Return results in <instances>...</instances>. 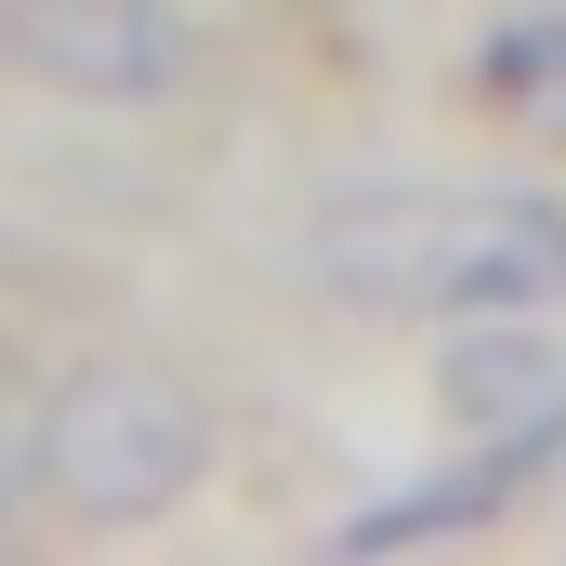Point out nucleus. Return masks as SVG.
Masks as SVG:
<instances>
[{
	"mask_svg": "<svg viewBox=\"0 0 566 566\" xmlns=\"http://www.w3.org/2000/svg\"><path fill=\"white\" fill-rule=\"evenodd\" d=\"M303 264L369 316H541L566 290V211L514 185H356L316 211Z\"/></svg>",
	"mask_w": 566,
	"mask_h": 566,
	"instance_id": "nucleus-1",
	"label": "nucleus"
},
{
	"mask_svg": "<svg viewBox=\"0 0 566 566\" xmlns=\"http://www.w3.org/2000/svg\"><path fill=\"white\" fill-rule=\"evenodd\" d=\"M198 448H211V434H198V396L158 382V369H80V382L40 409V474H53V501L93 514V527H145L158 501H185Z\"/></svg>",
	"mask_w": 566,
	"mask_h": 566,
	"instance_id": "nucleus-2",
	"label": "nucleus"
},
{
	"mask_svg": "<svg viewBox=\"0 0 566 566\" xmlns=\"http://www.w3.org/2000/svg\"><path fill=\"white\" fill-rule=\"evenodd\" d=\"M13 13V66L53 80V93H93V106H145L185 80V13L171 0H0Z\"/></svg>",
	"mask_w": 566,
	"mask_h": 566,
	"instance_id": "nucleus-3",
	"label": "nucleus"
},
{
	"mask_svg": "<svg viewBox=\"0 0 566 566\" xmlns=\"http://www.w3.org/2000/svg\"><path fill=\"white\" fill-rule=\"evenodd\" d=\"M434 396L461 409V422L488 434H566V343L554 329H501V316H474L461 343H448V369H434Z\"/></svg>",
	"mask_w": 566,
	"mask_h": 566,
	"instance_id": "nucleus-4",
	"label": "nucleus"
},
{
	"mask_svg": "<svg viewBox=\"0 0 566 566\" xmlns=\"http://www.w3.org/2000/svg\"><path fill=\"white\" fill-rule=\"evenodd\" d=\"M488 80H501V93H527V106H566V27H501Z\"/></svg>",
	"mask_w": 566,
	"mask_h": 566,
	"instance_id": "nucleus-5",
	"label": "nucleus"
},
{
	"mask_svg": "<svg viewBox=\"0 0 566 566\" xmlns=\"http://www.w3.org/2000/svg\"><path fill=\"white\" fill-rule=\"evenodd\" d=\"M53 474H40V409H27V382H0V514H27Z\"/></svg>",
	"mask_w": 566,
	"mask_h": 566,
	"instance_id": "nucleus-6",
	"label": "nucleus"
}]
</instances>
